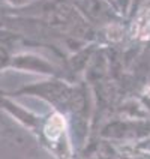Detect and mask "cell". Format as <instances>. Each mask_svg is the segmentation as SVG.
<instances>
[{
    "mask_svg": "<svg viewBox=\"0 0 150 159\" xmlns=\"http://www.w3.org/2000/svg\"><path fill=\"white\" fill-rule=\"evenodd\" d=\"M74 8L90 23H108L116 18V8L108 0H69Z\"/></svg>",
    "mask_w": 150,
    "mask_h": 159,
    "instance_id": "6da1fadb",
    "label": "cell"
},
{
    "mask_svg": "<svg viewBox=\"0 0 150 159\" xmlns=\"http://www.w3.org/2000/svg\"><path fill=\"white\" fill-rule=\"evenodd\" d=\"M12 63L17 68L33 71L38 74H53V66L47 60H42L41 57H36V56H20L12 59Z\"/></svg>",
    "mask_w": 150,
    "mask_h": 159,
    "instance_id": "7a4b0ae2",
    "label": "cell"
},
{
    "mask_svg": "<svg viewBox=\"0 0 150 159\" xmlns=\"http://www.w3.org/2000/svg\"><path fill=\"white\" fill-rule=\"evenodd\" d=\"M11 56H9L8 50L5 48V47H0V71L3 69V68H6L9 63H11Z\"/></svg>",
    "mask_w": 150,
    "mask_h": 159,
    "instance_id": "3957f363",
    "label": "cell"
},
{
    "mask_svg": "<svg viewBox=\"0 0 150 159\" xmlns=\"http://www.w3.org/2000/svg\"><path fill=\"white\" fill-rule=\"evenodd\" d=\"M116 3H117V8L120 9L122 12H126V9L129 6L131 0H116Z\"/></svg>",
    "mask_w": 150,
    "mask_h": 159,
    "instance_id": "277c9868",
    "label": "cell"
},
{
    "mask_svg": "<svg viewBox=\"0 0 150 159\" xmlns=\"http://www.w3.org/2000/svg\"><path fill=\"white\" fill-rule=\"evenodd\" d=\"M11 6H24L26 3H29V0H6Z\"/></svg>",
    "mask_w": 150,
    "mask_h": 159,
    "instance_id": "5b68a950",
    "label": "cell"
},
{
    "mask_svg": "<svg viewBox=\"0 0 150 159\" xmlns=\"http://www.w3.org/2000/svg\"><path fill=\"white\" fill-rule=\"evenodd\" d=\"M108 2H110V0H108Z\"/></svg>",
    "mask_w": 150,
    "mask_h": 159,
    "instance_id": "8992f818",
    "label": "cell"
}]
</instances>
